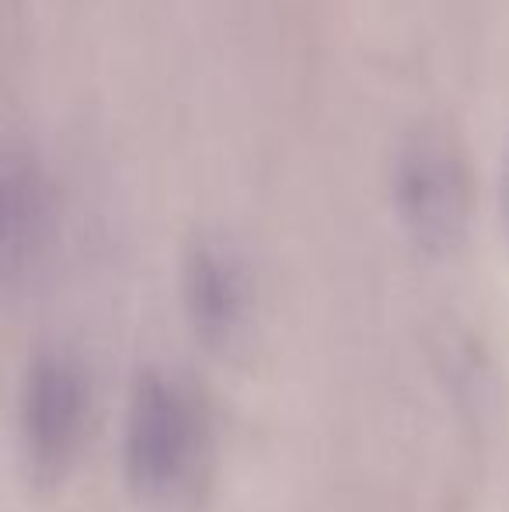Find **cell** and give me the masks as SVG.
<instances>
[{
  "label": "cell",
  "mask_w": 509,
  "mask_h": 512,
  "mask_svg": "<svg viewBox=\"0 0 509 512\" xmlns=\"http://www.w3.org/2000/svg\"><path fill=\"white\" fill-rule=\"evenodd\" d=\"M91 418V384L81 363L63 352L32 359L21 384V450L39 485H60L81 457Z\"/></svg>",
  "instance_id": "2"
},
{
  "label": "cell",
  "mask_w": 509,
  "mask_h": 512,
  "mask_svg": "<svg viewBox=\"0 0 509 512\" xmlns=\"http://www.w3.org/2000/svg\"><path fill=\"white\" fill-rule=\"evenodd\" d=\"M503 199H506V220H509V161H506V178H503Z\"/></svg>",
  "instance_id": "5"
},
{
  "label": "cell",
  "mask_w": 509,
  "mask_h": 512,
  "mask_svg": "<svg viewBox=\"0 0 509 512\" xmlns=\"http://www.w3.org/2000/svg\"><path fill=\"white\" fill-rule=\"evenodd\" d=\"M394 209L408 234L429 251H447L468 227V171L454 140L440 129H415L394 150Z\"/></svg>",
  "instance_id": "3"
},
{
  "label": "cell",
  "mask_w": 509,
  "mask_h": 512,
  "mask_svg": "<svg viewBox=\"0 0 509 512\" xmlns=\"http://www.w3.org/2000/svg\"><path fill=\"white\" fill-rule=\"evenodd\" d=\"M248 279L241 262L210 237H196L182 258V304L189 328L206 349L227 352L248 324Z\"/></svg>",
  "instance_id": "4"
},
{
  "label": "cell",
  "mask_w": 509,
  "mask_h": 512,
  "mask_svg": "<svg viewBox=\"0 0 509 512\" xmlns=\"http://www.w3.org/2000/svg\"><path fill=\"white\" fill-rule=\"evenodd\" d=\"M210 453L203 405L164 370L136 373L123 418V478L140 506L189 499Z\"/></svg>",
  "instance_id": "1"
}]
</instances>
